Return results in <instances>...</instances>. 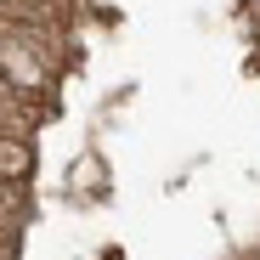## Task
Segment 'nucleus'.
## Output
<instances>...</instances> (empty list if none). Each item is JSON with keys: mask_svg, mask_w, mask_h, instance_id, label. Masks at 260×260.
<instances>
[{"mask_svg": "<svg viewBox=\"0 0 260 260\" xmlns=\"http://www.w3.org/2000/svg\"><path fill=\"white\" fill-rule=\"evenodd\" d=\"M0 6H6V0H0Z\"/></svg>", "mask_w": 260, "mask_h": 260, "instance_id": "nucleus-1", "label": "nucleus"}]
</instances>
